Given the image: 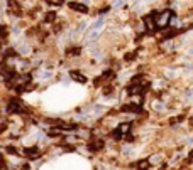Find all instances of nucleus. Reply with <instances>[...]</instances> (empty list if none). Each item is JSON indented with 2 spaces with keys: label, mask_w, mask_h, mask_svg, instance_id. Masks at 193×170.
Listing matches in <instances>:
<instances>
[{
  "label": "nucleus",
  "mask_w": 193,
  "mask_h": 170,
  "mask_svg": "<svg viewBox=\"0 0 193 170\" xmlns=\"http://www.w3.org/2000/svg\"><path fill=\"white\" fill-rule=\"evenodd\" d=\"M171 15H173V12H171L169 9H168V10H163V12L159 14V17L156 19V29H164V27H168V24H169V20H171Z\"/></svg>",
  "instance_id": "f257e3e1"
},
{
  "label": "nucleus",
  "mask_w": 193,
  "mask_h": 170,
  "mask_svg": "<svg viewBox=\"0 0 193 170\" xmlns=\"http://www.w3.org/2000/svg\"><path fill=\"white\" fill-rule=\"evenodd\" d=\"M148 162H149V165H156V167H158L159 164H163L164 162V153L163 152H158V153H152V155H149L148 157Z\"/></svg>",
  "instance_id": "f03ea898"
},
{
  "label": "nucleus",
  "mask_w": 193,
  "mask_h": 170,
  "mask_svg": "<svg viewBox=\"0 0 193 170\" xmlns=\"http://www.w3.org/2000/svg\"><path fill=\"white\" fill-rule=\"evenodd\" d=\"M22 153H24V157H27V158H31V160H34V158H39L41 152H39L37 147H27V148H24V150H22Z\"/></svg>",
  "instance_id": "7ed1b4c3"
},
{
  "label": "nucleus",
  "mask_w": 193,
  "mask_h": 170,
  "mask_svg": "<svg viewBox=\"0 0 193 170\" xmlns=\"http://www.w3.org/2000/svg\"><path fill=\"white\" fill-rule=\"evenodd\" d=\"M142 22H144V29H146V32H152V30H156V20L152 19V15H146Z\"/></svg>",
  "instance_id": "20e7f679"
},
{
  "label": "nucleus",
  "mask_w": 193,
  "mask_h": 170,
  "mask_svg": "<svg viewBox=\"0 0 193 170\" xmlns=\"http://www.w3.org/2000/svg\"><path fill=\"white\" fill-rule=\"evenodd\" d=\"M70 9L75 10V12H81V14H87L88 12V7L83 5V3H76V2H70Z\"/></svg>",
  "instance_id": "39448f33"
},
{
  "label": "nucleus",
  "mask_w": 193,
  "mask_h": 170,
  "mask_svg": "<svg viewBox=\"0 0 193 170\" xmlns=\"http://www.w3.org/2000/svg\"><path fill=\"white\" fill-rule=\"evenodd\" d=\"M70 76H71V79H73V81H78V83H81V84H83V83H87V76H83L80 71H71Z\"/></svg>",
  "instance_id": "423d86ee"
},
{
  "label": "nucleus",
  "mask_w": 193,
  "mask_h": 170,
  "mask_svg": "<svg viewBox=\"0 0 193 170\" xmlns=\"http://www.w3.org/2000/svg\"><path fill=\"white\" fill-rule=\"evenodd\" d=\"M80 52H81V49H80V47H70V49L66 51L68 56H78Z\"/></svg>",
  "instance_id": "0eeeda50"
},
{
  "label": "nucleus",
  "mask_w": 193,
  "mask_h": 170,
  "mask_svg": "<svg viewBox=\"0 0 193 170\" xmlns=\"http://www.w3.org/2000/svg\"><path fill=\"white\" fill-rule=\"evenodd\" d=\"M135 56H137V52H127L126 56H124V59H126L127 63H131V61L135 59Z\"/></svg>",
  "instance_id": "6e6552de"
},
{
  "label": "nucleus",
  "mask_w": 193,
  "mask_h": 170,
  "mask_svg": "<svg viewBox=\"0 0 193 170\" xmlns=\"http://www.w3.org/2000/svg\"><path fill=\"white\" fill-rule=\"evenodd\" d=\"M9 5L12 7V10H14V12L17 14V15H20V9H19V5H17L15 2H12V0H10V2H9Z\"/></svg>",
  "instance_id": "1a4fd4ad"
},
{
  "label": "nucleus",
  "mask_w": 193,
  "mask_h": 170,
  "mask_svg": "<svg viewBox=\"0 0 193 170\" xmlns=\"http://www.w3.org/2000/svg\"><path fill=\"white\" fill-rule=\"evenodd\" d=\"M54 19H56V14H54V12H49V14H46V22H53Z\"/></svg>",
  "instance_id": "9d476101"
},
{
  "label": "nucleus",
  "mask_w": 193,
  "mask_h": 170,
  "mask_svg": "<svg viewBox=\"0 0 193 170\" xmlns=\"http://www.w3.org/2000/svg\"><path fill=\"white\" fill-rule=\"evenodd\" d=\"M48 3H51V5H61L64 0H46Z\"/></svg>",
  "instance_id": "9b49d317"
},
{
  "label": "nucleus",
  "mask_w": 193,
  "mask_h": 170,
  "mask_svg": "<svg viewBox=\"0 0 193 170\" xmlns=\"http://www.w3.org/2000/svg\"><path fill=\"white\" fill-rule=\"evenodd\" d=\"M7 152H9V153H15V148H14V147H7Z\"/></svg>",
  "instance_id": "f8f14e48"
},
{
  "label": "nucleus",
  "mask_w": 193,
  "mask_h": 170,
  "mask_svg": "<svg viewBox=\"0 0 193 170\" xmlns=\"http://www.w3.org/2000/svg\"><path fill=\"white\" fill-rule=\"evenodd\" d=\"M20 170H31V167L26 164V165H22V167H20Z\"/></svg>",
  "instance_id": "ddd939ff"
},
{
  "label": "nucleus",
  "mask_w": 193,
  "mask_h": 170,
  "mask_svg": "<svg viewBox=\"0 0 193 170\" xmlns=\"http://www.w3.org/2000/svg\"><path fill=\"white\" fill-rule=\"evenodd\" d=\"M188 158H190V160H193V150L190 152V155H188Z\"/></svg>",
  "instance_id": "4468645a"
}]
</instances>
